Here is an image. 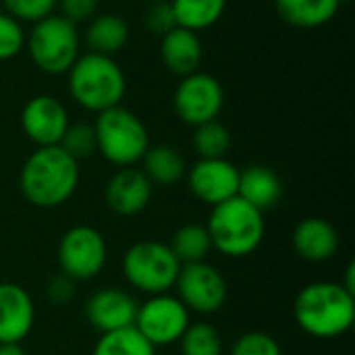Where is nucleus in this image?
<instances>
[{
  "label": "nucleus",
  "instance_id": "31",
  "mask_svg": "<svg viewBox=\"0 0 355 355\" xmlns=\"http://www.w3.org/2000/svg\"><path fill=\"white\" fill-rule=\"evenodd\" d=\"M231 355H281V347L275 337L260 331H252L235 341Z\"/></svg>",
  "mask_w": 355,
  "mask_h": 355
},
{
  "label": "nucleus",
  "instance_id": "23",
  "mask_svg": "<svg viewBox=\"0 0 355 355\" xmlns=\"http://www.w3.org/2000/svg\"><path fill=\"white\" fill-rule=\"evenodd\" d=\"M177 27H185L189 31H202L218 23L225 15L227 0H168Z\"/></svg>",
  "mask_w": 355,
  "mask_h": 355
},
{
  "label": "nucleus",
  "instance_id": "1",
  "mask_svg": "<svg viewBox=\"0 0 355 355\" xmlns=\"http://www.w3.org/2000/svg\"><path fill=\"white\" fill-rule=\"evenodd\" d=\"M79 185V162L60 146L37 148L23 164L19 187L23 198L37 208L64 204Z\"/></svg>",
  "mask_w": 355,
  "mask_h": 355
},
{
  "label": "nucleus",
  "instance_id": "8",
  "mask_svg": "<svg viewBox=\"0 0 355 355\" xmlns=\"http://www.w3.org/2000/svg\"><path fill=\"white\" fill-rule=\"evenodd\" d=\"M106 241L100 231L87 225L71 227L58 243V264L71 281H89L106 264Z\"/></svg>",
  "mask_w": 355,
  "mask_h": 355
},
{
  "label": "nucleus",
  "instance_id": "4",
  "mask_svg": "<svg viewBox=\"0 0 355 355\" xmlns=\"http://www.w3.org/2000/svg\"><path fill=\"white\" fill-rule=\"evenodd\" d=\"M206 231L216 252L229 258H243L256 252L264 239V214L235 196L212 206Z\"/></svg>",
  "mask_w": 355,
  "mask_h": 355
},
{
  "label": "nucleus",
  "instance_id": "27",
  "mask_svg": "<svg viewBox=\"0 0 355 355\" xmlns=\"http://www.w3.org/2000/svg\"><path fill=\"white\" fill-rule=\"evenodd\" d=\"M181 355H220L223 354V339L220 333L206 322L189 324L179 339Z\"/></svg>",
  "mask_w": 355,
  "mask_h": 355
},
{
  "label": "nucleus",
  "instance_id": "3",
  "mask_svg": "<svg viewBox=\"0 0 355 355\" xmlns=\"http://www.w3.org/2000/svg\"><path fill=\"white\" fill-rule=\"evenodd\" d=\"M67 75L69 94L81 108L100 114L121 106L127 79L112 56L87 52L73 62Z\"/></svg>",
  "mask_w": 355,
  "mask_h": 355
},
{
  "label": "nucleus",
  "instance_id": "35",
  "mask_svg": "<svg viewBox=\"0 0 355 355\" xmlns=\"http://www.w3.org/2000/svg\"><path fill=\"white\" fill-rule=\"evenodd\" d=\"M0 355H25L21 343H0Z\"/></svg>",
  "mask_w": 355,
  "mask_h": 355
},
{
  "label": "nucleus",
  "instance_id": "30",
  "mask_svg": "<svg viewBox=\"0 0 355 355\" xmlns=\"http://www.w3.org/2000/svg\"><path fill=\"white\" fill-rule=\"evenodd\" d=\"M25 46V33L19 21L0 12V60L15 58Z\"/></svg>",
  "mask_w": 355,
  "mask_h": 355
},
{
  "label": "nucleus",
  "instance_id": "34",
  "mask_svg": "<svg viewBox=\"0 0 355 355\" xmlns=\"http://www.w3.org/2000/svg\"><path fill=\"white\" fill-rule=\"evenodd\" d=\"M48 297H50V302H54V304H64V302H69L71 297H73V283H71V279L69 277H58V279H54L50 285H48Z\"/></svg>",
  "mask_w": 355,
  "mask_h": 355
},
{
  "label": "nucleus",
  "instance_id": "32",
  "mask_svg": "<svg viewBox=\"0 0 355 355\" xmlns=\"http://www.w3.org/2000/svg\"><path fill=\"white\" fill-rule=\"evenodd\" d=\"M146 29L152 33V35H166L168 31H173L177 27V21H175V15H173V8H171V2L164 0V2H152L150 8L146 10Z\"/></svg>",
  "mask_w": 355,
  "mask_h": 355
},
{
  "label": "nucleus",
  "instance_id": "22",
  "mask_svg": "<svg viewBox=\"0 0 355 355\" xmlns=\"http://www.w3.org/2000/svg\"><path fill=\"white\" fill-rule=\"evenodd\" d=\"M144 175L154 185H173L181 181L187 173L185 158L171 146H154L141 158Z\"/></svg>",
  "mask_w": 355,
  "mask_h": 355
},
{
  "label": "nucleus",
  "instance_id": "2",
  "mask_svg": "<svg viewBox=\"0 0 355 355\" xmlns=\"http://www.w3.org/2000/svg\"><path fill=\"white\" fill-rule=\"evenodd\" d=\"M297 327L316 339H335L352 329L355 297L341 283L318 281L306 285L293 304Z\"/></svg>",
  "mask_w": 355,
  "mask_h": 355
},
{
  "label": "nucleus",
  "instance_id": "26",
  "mask_svg": "<svg viewBox=\"0 0 355 355\" xmlns=\"http://www.w3.org/2000/svg\"><path fill=\"white\" fill-rule=\"evenodd\" d=\"M193 129V148L200 158H225L231 148V133L223 123L210 121Z\"/></svg>",
  "mask_w": 355,
  "mask_h": 355
},
{
  "label": "nucleus",
  "instance_id": "33",
  "mask_svg": "<svg viewBox=\"0 0 355 355\" xmlns=\"http://www.w3.org/2000/svg\"><path fill=\"white\" fill-rule=\"evenodd\" d=\"M58 6H60L62 17L77 25L96 15L100 0H58Z\"/></svg>",
  "mask_w": 355,
  "mask_h": 355
},
{
  "label": "nucleus",
  "instance_id": "12",
  "mask_svg": "<svg viewBox=\"0 0 355 355\" xmlns=\"http://www.w3.org/2000/svg\"><path fill=\"white\" fill-rule=\"evenodd\" d=\"M187 181L191 193L200 202L218 206L237 196L239 168L227 158H200L191 166Z\"/></svg>",
  "mask_w": 355,
  "mask_h": 355
},
{
  "label": "nucleus",
  "instance_id": "10",
  "mask_svg": "<svg viewBox=\"0 0 355 355\" xmlns=\"http://www.w3.org/2000/svg\"><path fill=\"white\" fill-rule=\"evenodd\" d=\"M133 327L152 347H166L177 343L189 327V310L168 293L152 295L137 308Z\"/></svg>",
  "mask_w": 355,
  "mask_h": 355
},
{
  "label": "nucleus",
  "instance_id": "5",
  "mask_svg": "<svg viewBox=\"0 0 355 355\" xmlns=\"http://www.w3.org/2000/svg\"><path fill=\"white\" fill-rule=\"evenodd\" d=\"M94 131L96 150L119 168L135 166L150 148L146 125L125 106H114L100 112Z\"/></svg>",
  "mask_w": 355,
  "mask_h": 355
},
{
  "label": "nucleus",
  "instance_id": "14",
  "mask_svg": "<svg viewBox=\"0 0 355 355\" xmlns=\"http://www.w3.org/2000/svg\"><path fill=\"white\" fill-rule=\"evenodd\" d=\"M135 300L114 287L96 291L85 304V316L94 329L100 333H112L135 324L137 316Z\"/></svg>",
  "mask_w": 355,
  "mask_h": 355
},
{
  "label": "nucleus",
  "instance_id": "21",
  "mask_svg": "<svg viewBox=\"0 0 355 355\" xmlns=\"http://www.w3.org/2000/svg\"><path fill=\"white\" fill-rule=\"evenodd\" d=\"M129 40V25L112 12L92 17L85 29V44L89 52L112 56L127 46Z\"/></svg>",
  "mask_w": 355,
  "mask_h": 355
},
{
  "label": "nucleus",
  "instance_id": "36",
  "mask_svg": "<svg viewBox=\"0 0 355 355\" xmlns=\"http://www.w3.org/2000/svg\"><path fill=\"white\" fill-rule=\"evenodd\" d=\"M146 2H150V4H152V2H164V0H146Z\"/></svg>",
  "mask_w": 355,
  "mask_h": 355
},
{
  "label": "nucleus",
  "instance_id": "17",
  "mask_svg": "<svg viewBox=\"0 0 355 355\" xmlns=\"http://www.w3.org/2000/svg\"><path fill=\"white\" fill-rule=\"evenodd\" d=\"M293 250L306 262H327L339 250L337 229L318 216L304 218L293 231Z\"/></svg>",
  "mask_w": 355,
  "mask_h": 355
},
{
  "label": "nucleus",
  "instance_id": "25",
  "mask_svg": "<svg viewBox=\"0 0 355 355\" xmlns=\"http://www.w3.org/2000/svg\"><path fill=\"white\" fill-rule=\"evenodd\" d=\"M154 349L135 327L102 333L92 355H154Z\"/></svg>",
  "mask_w": 355,
  "mask_h": 355
},
{
  "label": "nucleus",
  "instance_id": "29",
  "mask_svg": "<svg viewBox=\"0 0 355 355\" xmlns=\"http://www.w3.org/2000/svg\"><path fill=\"white\" fill-rule=\"evenodd\" d=\"M6 15L12 17L19 23H37L50 15H54V8L58 0H2Z\"/></svg>",
  "mask_w": 355,
  "mask_h": 355
},
{
  "label": "nucleus",
  "instance_id": "16",
  "mask_svg": "<svg viewBox=\"0 0 355 355\" xmlns=\"http://www.w3.org/2000/svg\"><path fill=\"white\" fill-rule=\"evenodd\" d=\"M35 318L31 295L17 283H0V343H21Z\"/></svg>",
  "mask_w": 355,
  "mask_h": 355
},
{
  "label": "nucleus",
  "instance_id": "19",
  "mask_svg": "<svg viewBox=\"0 0 355 355\" xmlns=\"http://www.w3.org/2000/svg\"><path fill=\"white\" fill-rule=\"evenodd\" d=\"M237 196L264 214L266 210H272L279 204L283 196V185L272 168L256 164L248 166L245 171H239Z\"/></svg>",
  "mask_w": 355,
  "mask_h": 355
},
{
  "label": "nucleus",
  "instance_id": "6",
  "mask_svg": "<svg viewBox=\"0 0 355 355\" xmlns=\"http://www.w3.org/2000/svg\"><path fill=\"white\" fill-rule=\"evenodd\" d=\"M25 46L31 62L48 75L67 73L79 58L77 27L62 15H50L33 23L25 35Z\"/></svg>",
  "mask_w": 355,
  "mask_h": 355
},
{
  "label": "nucleus",
  "instance_id": "18",
  "mask_svg": "<svg viewBox=\"0 0 355 355\" xmlns=\"http://www.w3.org/2000/svg\"><path fill=\"white\" fill-rule=\"evenodd\" d=\"M204 48L196 31H189L185 27H175L166 35H162L160 42V60L173 75L187 77L191 73H198L202 64Z\"/></svg>",
  "mask_w": 355,
  "mask_h": 355
},
{
  "label": "nucleus",
  "instance_id": "7",
  "mask_svg": "<svg viewBox=\"0 0 355 355\" xmlns=\"http://www.w3.org/2000/svg\"><path fill=\"white\" fill-rule=\"evenodd\" d=\"M181 270V262L173 250L160 241L133 243L123 256V275L127 283L144 293L160 295L166 293Z\"/></svg>",
  "mask_w": 355,
  "mask_h": 355
},
{
  "label": "nucleus",
  "instance_id": "20",
  "mask_svg": "<svg viewBox=\"0 0 355 355\" xmlns=\"http://www.w3.org/2000/svg\"><path fill=\"white\" fill-rule=\"evenodd\" d=\"M341 0H275L279 17L297 29L322 27L335 19Z\"/></svg>",
  "mask_w": 355,
  "mask_h": 355
},
{
  "label": "nucleus",
  "instance_id": "13",
  "mask_svg": "<svg viewBox=\"0 0 355 355\" xmlns=\"http://www.w3.org/2000/svg\"><path fill=\"white\" fill-rule=\"evenodd\" d=\"M21 127L37 148L58 146L69 127V114L56 98L33 96L21 110Z\"/></svg>",
  "mask_w": 355,
  "mask_h": 355
},
{
  "label": "nucleus",
  "instance_id": "15",
  "mask_svg": "<svg viewBox=\"0 0 355 355\" xmlns=\"http://www.w3.org/2000/svg\"><path fill=\"white\" fill-rule=\"evenodd\" d=\"M106 204L114 214L135 216L144 212L152 200V183L144 171L135 166H125L106 185Z\"/></svg>",
  "mask_w": 355,
  "mask_h": 355
},
{
  "label": "nucleus",
  "instance_id": "24",
  "mask_svg": "<svg viewBox=\"0 0 355 355\" xmlns=\"http://www.w3.org/2000/svg\"><path fill=\"white\" fill-rule=\"evenodd\" d=\"M168 248L173 250L175 258L181 264H196V262H206V256L212 250V243H210L206 225L187 223L175 233Z\"/></svg>",
  "mask_w": 355,
  "mask_h": 355
},
{
  "label": "nucleus",
  "instance_id": "28",
  "mask_svg": "<svg viewBox=\"0 0 355 355\" xmlns=\"http://www.w3.org/2000/svg\"><path fill=\"white\" fill-rule=\"evenodd\" d=\"M71 158H75L77 162L92 156L96 152V131L94 125L87 123H69L60 144H58Z\"/></svg>",
  "mask_w": 355,
  "mask_h": 355
},
{
  "label": "nucleus",
  "instance_id": "11",
  "mask_svg": "<svg viewBox=\"0 0 355 355\" xmlns=\"http://www.w3.org/2000/svg\"><path fill=\"white\" fill-rule=\"evenodd\" d=\"M175 285L179 289L181 304L189 312L214 314L227 302V281L208 262L181 264Z\"/></svg>",
  "mask_w": 355,
  "mask_h": 355
},
{
  "label": "nucleus",
  "instance_id": "9",
  "mask_svg": "<svg viewBox=\"0 0 355 355\" xmlns=\"http://www.w3.org/2000/svg\"><path fill=\"white\" fill-rule=\"evenodd\" d=\"M225 104V89L220 81L210 73H191L181 77L175 89L173 106L177 116L189 125L198 127L216 121Z\"/></svg>",
  "mask_w": 355,
  "mask_h": 355
}]
</instances>
